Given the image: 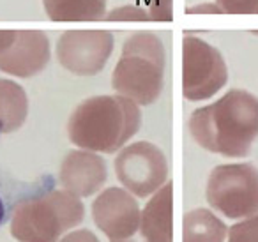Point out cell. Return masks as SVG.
<instances>
[{"instance_id": "cell-16", "label": "cell", "mask_w": 258, "mask_h": 242, "mask_svg": "<svg viewBox=\"0 0 258 242\" xmlns=\"http://www.w3.org/2000/svg\"><path fill=\"white\" fill-rule=\"evenodd\" d=\"M228 242H258V214L244 217L228 228Z\"/></svg>"}, {"instance_id": "cell-8", "label": "cell", "mask_w": 258, "mask_h": 242, "mask_svg": "<svg viewBox=\"0 0 258 242\" xmlns=\"http://www.w3.org/2000/svg\"><path fill=\"white\" fill-rule=\"evenodd\" d=\"M113 51V36L106 30H68L58 37L57 58L76 76L101 73Z\"/></svg>"}, {"instance_id": "cell-11", "label": "cell", "mask_w": 258, "mask_h": 242, "mask_svg": "<svg viewBox=\"0 0 258 242\" xmlns=\"http://www.w3.org/2000/svg\"><path fill=\"white\" fill-rule=\"evenodd\" d=\"M108 178V170L104 159L99 152L78 149L68 152L58 170V180L62 189L80 196L89 198L96 195L104 186Z\"/></svg>"}, {"instance_id": "cell-4", "label": "cell", "mask_w": 258, "mask_h": 242, "mask_svg": "<svg viewBox=\"0 0 258 242\" xmlns=\"http://www.w3.org/2000/svg\"><path fill=\"white\" fill-rule=\"evenodd\" d=\"M165 62V46L156 34H133L124 43L111 75V87L140 106L156 103L163 92Z\"/></svg>"}, {"instance_id": "cell-3", "label": "cell", "mask_w": 258, "mask_h": 242, "mask_svg": "<svg viewBox=\"0 0 258 242\" xmlns=\"http://www.w3.org/2000/svg\"><path fill=\"white\" fill-rule=\"evenodd\" d=\"M85 219L82 198L66 189H50L22 198L11 216V235L18 242H58Z\"/></svg>"}, {"instance_id": "cell-6", "label": "cell", "mask_w": 258, "mask_h": 242, "mask_svg": "<svg viewBox=\"0 0 258 242\" xmlns=\"http://www.w3.org/2000/svg\"><path fill=\"white\" fill-rule=\"evenodd\" d=\"M228 82V68L214 46L193 36L182 41V94L187 101L211 99Z\"/></svg>"}, {"instance_id": "cell-1", "label": "cell", "mask_w": 258, "mask_h": 242, "mask_svg": "<svg viewBox=\"0 0 258 242\" xmlns=\"http://www.w3.org/2000/svg\"><path fill=\"white\" fill-rule=\"evenodd\" d=\"M187 128L202 149L225 157H244L258 138V97L232 89L212 104L195 110Z\"/></svg>"}, {"instance_id": "cell-7", "label": "cell", "mask_w": 258, "mask_h": 242, "mask_svg": "<svg viewBox=\"0 0 258 242\" xmlns=\"http://www.w3.org/2000/svg\"><path fill=\"white\" fill-rule=\"evenodd\" d=\"M118 182L137 198H151L168 182V161L163 150L151 142H135L115 157Z\"/></svg>"}, {"instance_id": "cell-2", "label": "cell", "mask_w": 258, "mask_h": 242, "mask_svg": "<svg viewBox=\"0 0 258 242\" xmlns=\"http://www.w3.org/2000/svg\"><path fill=\"white\" fill-rule=\"evenodd\" d=\"M140 126V104L133 99L120 94L94 96L75 108L68 122V135L80 149L113 154L137 135Z\"/></svg>"}, {"instance_id": "cell-12", "label": "cell", "mask_w": 258, "mask_h": 242, "mask_svg": "<svg viewBox=\"0 0 258 242\" xmlns=\"http://www.w3.org/2000/svg\"><path fill=\"white\" fill-rule=\"evenodd\" d=\"M124 242H173V184L166 182L142 209L137 235Z\"/></svg>"}, {"instance_id": "cell-10", "label": "cell", "mask_w": 258, "mask_h": 242, "mask_svg": "<svg viewBox=\"0 0 258 242\" xmlns=\"http://www.w3.org/2000/svg\"><path fill=\"white\" fill-rule=\"evenodd\" d=\"M50 62V41L41 30H9L0 50V71L18 78L39 75Z\"/></svg>"}, {"instance_id": "cell-14", "label": "cell", "mask_w": 258, "mask_h": 242, "mask_svg": "<svg viewBox=\"0 0 258 242\" xmlns=\"http://www.w3.org/2000/svg\"><path fill=\"white\" fill-rule=\"evenodd\" d=\"M29 115V97L22 85L0 80V135L18 131Z\"/></svg>"}, {"instance_id": "cell-22", "label": "cell", "mask_w": 258, "mask_h": 242, "mask_svg": "<svg viewBox=\"0 0 258 242\" xmlns=\"http://www.w3.org/2000/svg\"><path fill=\"white\" fill-rule=\"evenodd\" d=\"M4 216H6V207H4V203H2V198H0V224L4 221Z\"/></svg>"}, {"instance_id": "cell-13", "label": "cell", "mask_w": 258, "mask_h": 242, "mask_svg": "<svg viewBox=\"0 0 258 242\" xmlns=\"http://www.w3.org/2000/svg\"><path fill=\"white\" fill-rule=\"evenodd\" d=\"M228 226L211 209L198 207L184 216L182 242H226Z\"/></svg>"}, {"instance_id": "cell-23", "label": "cell", "mask_w": 258, "mask_h": 242, "mask_svg": "<svg viewBox=\"0 0 258 242\" xmlns=\"http://www.w3.org/2000/svg\"><path fill=\"white\" fill-rule=\"evenodd\" d=\"M254 34H256V36H258V32H254Z\"/></svg>"}, {"instance_id": "cell-9", "label": "cell", "mask_w": 258, "mask_h": 242, "mask_svg": "<svg viewBox=\"0 0 258 242\" xmlns=\"http://www.w3.org/2000/svg\"><path fill=\"white\" fill-rule=\"evenodd\" d=\"M92 219L110 242H124L137 235L142 209L125 188H108L92 202Z\"/></svg>"}, {"instance_id": "cell-15", "label": "cell", "mask_w": 258, "mask_h": 242, "mask_svg": "<svg viewBox=\"0 0 258 242\" xmlns=\"http://www.w3.org/2000/svg\"><path fill=\"white\" fill-rule=\"evenodd\" d=\"M53 22H97L106 15V0H43Z\"/></svg>"}, {"instance_id": "cell-17", "label": "cell", "mask_w": 258, "mask_h": 242, "mask_svg": "<svg viewBox=\"0 0 258 242\" xmlns=\"http://www.w3.org/2000/svg\"><path fill=\"white\" fill-rule=\"evenodd\" d=\"M223 15H258V0H216Z\"/></svg>"}, {"instance_id": "cell-21", "label": "cell", "mask_w": 258, "mask_h": 242, "mask_svg": "<svg viewBox=\"0 0 258 242\" xmlns=\"http://www.w3.org/2000/svg\"><path fill=\"white\" fill-rule=\"evenodd\" d=\"M8 34H9V30H0V50H2V46H4L6 41H8Z\"/></svg>"}, {"instance_id": "cell-5", "label": "cell", "mask_w": 258, "mask_h": 242, "mask_svg": "<svg viewBox=\"0 0 258 242\" xmlns=\"http://www.w3.org/2000/svg\"><path fill=\"white\" fill-rule=\"evenodd\" d=\"M205 198L226 219L258 214V168L251 163L219 164L209 173Z\"/></svg>"}, {"instance_id": "cell-18", "label": "cell", "mask_w": 258, "mask_h": 242, "mask_svg": "<svg viewBox=\"0 0 258 242\" xmlns=\"http://www.w3.org/2000/svg\"><path fill=\"white\" fill-rule=\"evenodd\" d=\"M104 18L110 20V22H113V20H135V22H147V20H152L151 13L144 11V9L133 8V6L113 9V11L104 16Z\"/></svg>"}, {"instance_id": "cell-20", "label": "cell", "mask_w": 258, "mask_h": 242, "mask_svg": "<svg viewBox=\"0 0 258 242\" xmlns=\"http://www.w3.org/2000/svg\"><path fill=\"white\" fill-rule=\"evenodd\" d=\"M187 13H189V15H193V13H209V15H223L221 11H219V8L218 6H198V8H189L187 9Z\"/></svg>"}, {"instance_id": "cell-19", "label": "cell", "mask_w": 258, "mask_h": 242, "mask_svg": "<svg viewBox=\"0 0 258 242\" xmlns=\"http://www.w3.org/2000/svg\"><path fill=\"white\" fill-rule=\"evenodd\" d=\"M58 242H99V238L96 237V233L87 228H78V230H71L69 233H66Z\"/></svg>"}]
</instances>
